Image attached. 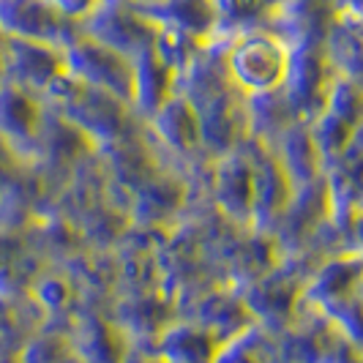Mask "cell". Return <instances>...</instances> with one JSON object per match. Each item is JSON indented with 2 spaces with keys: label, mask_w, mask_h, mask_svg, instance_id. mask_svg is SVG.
Instances as JSON below:
<instances>
[{
  "label": "cell",
  "mask_w": 363,
  "mask_h": 363,
  "mask_svg": "<svg viewBox=\"0 0 363 363\" xmlns=\"http://www.w3.org/2000/svg\"><path fill=\"white\" fill-rule=\"evenodd\" d=\"M227 72L238 88L249 93H268L287 79L290 52L279 38L249 33L233 44L227 55Z\"/></svg>",
  "instance_id": "cell-1"
},
{
  "label": "cell",
  "mask_w": 363,
  "mask_h": 363,
  "mask_svg": "<svg viewBox=\"0 0 363 363\" xmlns=\"http://www.w3.org/2000/svg\"><path fill=\"white\" fill-rule=\"evenodd\" d=\"M3 63L17 66V79L25 85H47L63 72V60H55L47 41L19 38L3 47Z\"/></svg>",
  "instance_id": "cell-2"
},
{
  "label": "cell",
  "mask_w": 363,
  "mask_h": 363,
  "mask_svg": "<svg viewBox=\"0 0 363 363\" xmlns=\"http://www.w3.org/2000/svg\"><path fill=\"white\" fill-rule=\"evenodd\" d=\"M38 107L33 99L17 85L0 88V137L6 140H30L38 131Z\"/></svg>",
  "instance_id": "cell-3"
},
{
  "label": "cell",
  "mask_w": 363,
  "mask_h": 363,
  "mask_svg": "<svg viewBox=\"0 0 363 363\" xmlns=\"http://www.w3.org/2000/svg\"><path fill=\"white\" fill-rule=\"evenodd\" d=\"M218 197L221 202L238 211V208H252L255 205V172L240 162H230L218 169Z\"/></svg>",
  "instance_id": "cell-4"
},
{
  "label": "cell",
  "mask_w": 363,
  "mask_h": 363,
  "mask_svg": "<svg viewBox=\"0 0 363 363\" xmlns=\"http://www.w3.org/2000/svg\"><path fill=\"white\" fill-rule=\"evenodd\" d=\"M162 112V128L164 137L169 143H178V145H189L191 140H197V118H194V109L183 101H167Z\"/></svg>",
  "instance_id": "cell-5"
},
{
  "label": "cell",
  "mask_w": 363,
  "mask_h": 363,
  "mask_svg": "<svg viewBox=\"0 0 363 363\" xmlns=\"http://www.w3.org/2000/svg\"><path fill=\"white\" fill-rule=\"evenodd\" d=\"M358 238H361V243H363V218L358 221Z\"/></svg>",
  "instance_id": "cell-6"
}]
</instances>
